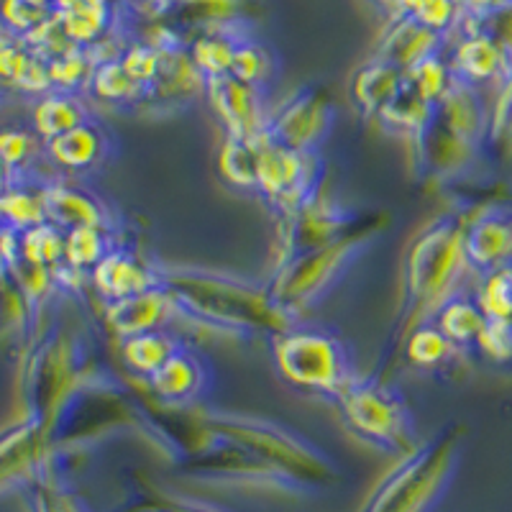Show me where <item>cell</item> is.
I'll list each match as a JSON object with an SVG mask.
<instances>
[{
	"instance_id": "obj_1",
	"label": "cell",
	"mask_w": 512,
	"mask_h": 512,
	"mask_svg": "<svg viewBox=\"0 0 512 512\" xmlns=\"http://www.w3.org/2000/svg\"><path fill=\"white\" fill-rule=\"evenodd\" d=\"M162 287L175 297L180 315L198 326L228 336H280L300 323L295 313L282 308L269 285L246 280L233 272L185 264H159Z\"/></svg>"
},
{
	"instance_id": "obj_2",
	"label": "cell",
	"mask_w": 512,
	"mask_h": 512,
	"mask_svg": "<svg viewBox=\"0 0 512 512\" xmlns=\"http://www.w3.org/2000/svg\"><path fill=\"white\" fill-rule=\"evenodd\" d=\"M200 420L205 428L244 448L246 454L262 464L272 466L274 472H280L303 492L338 479V466L331 454L277 420L246 413H223V410H205L200 413Z\"/></svg>"
},
{
	"instance_id": "obj_3",
	"label": "cell",
	"mask_w": 512,
	"mask_h": 512,
	"mask_svg": "<svg viewBox=\"0 0 512 512\" xmlns=\"http://www.w3.org/2000/svg\"><path fill=\"white\" fill-rule=\"evenodd\" d=\"M466 226L456 213H443L415 236L405 259V313L402 323L413 331L433 320L448 297L456 295L464 269Z\"/></svg>"
},
{
	"instance_id": "obj_4",
	"label": "cell",
	"mask_w": 512,
	"mask_h": 512,
	"mask_svg": "<svg viewBox=\"0 0 512 512\" xmlns=\"http://www.w3.org/2000/svg\"><path fill=\"white\" fill-rule=\"evenodd\" d=\"M93 382V369L80 338L64 328H54L41 338L26 359V418L44 425L52 436L59 418Z\"/></svg>"
},
{
	"instance_id": "obj_5",
	"label": "cell",
	"mask_w": 512,
	"mask_h": 512,
	"mask_svg": "<svg viewBox=\"0 0 512 512\" xmlns=\"http://www.w3.org/2000/svg\"><path fill=\"white\" fill-rule=\"evenodd\" d=\"M387 223L390 218L384 213H372L359 228L341 239L280 264L269 280L272 297L282 308L300 318V313L318 305L320 300H326L328 292L344 280L346 272L359 262L361 254L369 249V244L377 239Z\"/></svg>"
},
{
	"instance_id": "obj_6",
	"label": "cell",
	"mask_w": 512,
	"mask_h": 512,
	"mask_svg": "<svg viewBox=\"0 0 512 512\" xmlns=\"http://www.w3.org/2000/svg\"><path fill=\"white\" fill-rule=\"evenodd\" d=\"M459 446V428L446 425L433 441L402 454L361 512H431L454 477Z\"/></svg>"
},
{
	"instance_id": "obj_7",
	"label": "cell",
	"mask_w": 512,
	"mask_h": 512,
	"mask_svg": "<svg viewBox=\"0 0 512 512\" xmlns=\"http://www.w3.org/2000/svg\"><path fill=\"white\" fill-rule=\"evenodd\" d=\"M274 367L292 387L336 400L356 379L346 344L326 328L292 326L272 338Z\"/></svg>"
},
{
	"instance_id": "obj_8",
	"label": "cell",
	"mask_w": 512,
	"mask_h": 512,
	"mask_svg": "<svg viewBox=\"0 0 512 512\" xmlns=\"http://www.w3.org/2000/svg\"><path fill=\"white\" fill-rule=\"evenodd\" d=\"M333 402L359 441L387 454H408L415 448L413 410L392 384L377 377H356Z\"/></svg>"
},
{
	"instance_id": "obj_9",
	"label": "cell",
	"mask_w": 512,
	"mask_h": 512,
	"mask_svg": "<svg viewBox=\"0 0 512 512\" xmlns=\"http://www.w3.org/2000/svg\"><path fill=\"white\" fill-rule=\"evenodd\" d=\"M323 177L326 162L320 152H292L267 139L259 162L256 192L280 213V218H285L318 198Z\"/></svg>"
},
{
	"instance_id": "obj_10",
	"label": "cell",
	"mask_w": 512,
	"mask_h": 512,
	"mask_svg": "<svg viewBox=\"0 0 512 512\" xmlns=\"http://www.w3.org/2000/svg\"><path fill=\"white\" fill-rule=\"evenodd\" d=\"M336 123V105L318 85H303L269 113L267 139L292 152H320Z\"/></svg>"
},
{
	"instance_id": "obj_11",
	"label": "cell",
	"mask_w": 512,
	"mask_h": 512,
	"mask_svg": "<svg viewBox=\"0 0 512 512\" xmlns=\"http://www.w3.org/2000/svg\"><path fill=\"white\" fill-rule=\"evenodd\" d=\"M372 213L367 210H354L346 205L336 203L333 198H326L320 192L313 203L300 208L292 216L280 218V254H277V267L295 256H303L308 251L320 249L341 239L361 223L367 221Z\"/></svg>"
},
{
	"instance_id": "obj_12",
	"label": "cell",
	"mask_w": 512,
	"mask_h": 512,
	"mask_svg": "<svg viewBox=\"0 0 512 512\" xmlns=\"http://www.w3.org/2000/svg\"><path fill=\"white\" fill-rule=\"evenodd\" d=\"M205 95L210 108L226 126L228 136H244V139L267 136L272 111L267 108L262 88H254L239 77L223 75L205 82Z\"/></svg>"
},
{
	"instance_id": "obj_13",
	"label": "cell",
	"mask_w": 512,
	"mask_h": 512,
	"mask_svg": "<svg viewBox=\"0 0 512 512\" xmlns=\"http://www.w3.org/2000/svg\"><path fill=\"white\" fill-rule=\"evenodd\" d=\"M144 384L159 405L182 410L208 395L210 384H213V369L198 351L182 344V349Z\"/></svg>"
},
{
	"instance_id": "obj_14",
	"label": "cell",
	"mask_w": 512,
	"mask_h": 512,
	"mask_svg": "<svg viewBox=\"0 0 512 512\" xmlns=\"http://www.w3.org/2000/svg\"><path fill=\"white\" fill-rule=\"evenodd\" d=\"M90 280H93V287L103 305L118 303V300L141 295V292L162 285L159 264L146 262L144 256L131 249H123V246H113L111 254L93 269Z\"/></svg>"
},
{
	"instance_id": "obj_15",
	"label": "cell",
	"mask_w": 512,
	"mask_h": 512,
	"mask_svg": "<svg viewBox=\"0 0 512 512\" xmlns=\"http://www.w3.org/2000/svg\"><path fill=\"white\" fill-rule=\"evenodd\" d=\"M105 323L118 338L139 336V333L162 331L169 326V320L180 315L175 297L169 295L162 285L146 290L141 295L126 297L118 303L103 305Z\"/></svg>"
},
{
	"instance_id": "obj_16",
	"label": "cell",
	"mask_w": 512,
	"mask_h": 512,
	"mask_svg": "<svg viewBox=\"0 0 512 512\" xmlns=\"http://www.w3.org/2000/svg\"><path fill=\"white\" fill-rule=\"evenodd\" d=\"M469 269L495 274L512 264V218L500 210H487L466 228L464 236Z\"/></svg>"
},
{
	"instance_id": "obj_17",
	"label": "cell",
	"mask_w": 512,
	"mask_h": 512,
	"mask_svg": "<svg viewBox=\"0 0 512 512\" xmlns=\"http://www.w3.org/2000/svg\"><path fill=\"white\" fill-rule=\"evenodd\" d=\"M443 44H446V36L431 31L413 16H395L379 39L374 59H382L397 70L410 72L423 59L441 54Z\"/></svg>"
},
{
	"instance_id": "obj_18",
	"label": "cell",
	"mask_w": 512,
	"mask_h": 512,
	"mask_svg": "<svg viewBox=\"0 0 512 512\" xmlns=\"http://www.w3.org/2000/svg\"><path fill=\"white\" fill-rule=\"evenodd\" d=\"M44 203H47V221L67 233L77 228H111V213L105 210L103 200L85 187L52 180L44 190Z\"/></svg>"
},
{
	"instance_id": "obj_19",
	"label": "cell",
	"mask_w": 512,
	"mask_h": 512,
	"mask_svg": "<svg viewBox=\"0 0 512 512\" xmlns=\"http://www.w3.org/2000/svg\"><path fill=\"white\" fill-rule=\"evenodd\" d=\"M410 141H413L415 169L428 177H456V172L466 169L477 152L474 146L456 139L436 116Z\"/></svg>"
},
{
	"instance_id": "obj_20",
	"label": "cell",
	"mask_w": 512,
	"mask_h": 512,
	"mask_svg": "<svg viewBox=\"0 0 512 512\" xmlns=\"http://www.w3.org/2000/svg\"><path fill=\"white\" fill-rule=\"evenodd\" d=\"M446 59L456 80L479 88L505 70V47L487 31H464Z\"/></svg>"
},
{
	"instance_id": "obj_21",
	"label": "cell",
	"mask_w": 512,
	"mask_h": 512,
	"mask_svg": "<svg viewBox=\"0 0 512 512\" xmlns=\"http://www.w3.org/2000/svg\"><path fill=\"white\" fill-rule=\"evenodd\" d=\"M436 118L456 139L474 146V149L482 144L484 136L489 134V126H492V118H489L487 108H484L479 90L459 80H454L451 90L436 105Z\"/></svg>"
},
{
	"instance_id": "obj_22",
	"label": "cell",
	"mask_w": 512,
	"mask_h": 512,
	"mask_svg": "<svg viewBox=\"0 0 512 512\" xmlns=\"http://www.w3.org/2000/svg\"><path fill=\"white\" fill-rule=\"evenodd\" d=\"M108 152H111V136L93 118L47 144L52 162L67 172H90L105 162Z\"/></svg>"
},
{
	"instance_id": "obj_23",
	"label": "cell",
	"mask_w": 512,
	"mask_h": 512,
	"mask_svg": "<svg viewBox=\"0 0 512 512\" xmlns=\"http://www.w3.org/2000/svg\"><path fill=\"white\" fill-rule=\"evenodd\" d=\"M54 18L77 47H95L113 34V3L108 0H57Z\"/></svg>"
},
{
	"instance_id": "obj_24",
	"label": "cell",
	"mask_w": 512,
	"mask_h": 512,
	"mask_svg": "<svg viewBox=\"0 0 512 512\" xmlns=\"http://www.w3.org/2000/svg\"><path fill=\"white\" fill-rule=\"evenodd\" d=\"M402 85H405V72L372 57L356 70L354 80H351V98L364 116L377 118L400 93Z\"/></svg>"
},
{
	"instance_id": "obj_25",
	"label": "cell",
	"mask_w": 512,
	"mask_h": 512,
	"mask_svg": "<svg viewBox=\"0 0 512 512\" xmlns=\"http://www.w3.org/2000/svg\"><path fill=\"white\" fill-rule=\"evenodd\" d=\"M0 67L8 85L24 90V93L47 95L52 93V75H49V62L34 52L26 44V39L13 36L6 31L3 52H0Z\"/></svg>"
},
{
	"instance_id": "obj_26",
	"label": "cell",
	"mask_w": 512,
	"mask_h": 512,
	"mask_svg": "<svg viewBox=\"0 0 512 512\" xmlns=\"http://www.w3.org/2000/svg\"><path fill=\"white\" fill-rule=\"evenodd\" d=\"M244 36L246 31H241L239 26L203 29L187 44V57L205 82L213 80V77L231 75L233 54H236V47Z\"/></svg>"
},
{
	"instance_id": "obj_27",
	"label": "cell",
	"mask_w": 512,
	"mask_h": 512,
	"mask_svg": "<svg viewBox=\"0 0 512 512\" xmlns=\"http://www.w3.org/2000/svg\"><path fill=\"white\" fill-rule=\"evenodd\" d=\"M44 190H47V182H31L29 172L6 175V190H3V200H0L6 228L26 231V228L47 221Z\"/></svg>"
},
{
	"instance_id": "obj_28",
	"label": "cell",
	"mask_w": 512,
	"mask_h": 512,
	"mask_svg": "<svg viewBox=\"0 0 512 512\" xmlns=\"http://www.w3.org/2000/svg\"><path fill=\"white\" fill-rule=\"evenodd\" d=\"M182 349V341L172 331L139 333V336L121 338V359L123 367L139 379H149L167 364L177 351Z\"/></svg>"
},
{
	"instance_id": "obj_29",
	"label": "cell",
	"mask_w": 512,
	"mask_h": 512,
	"mask_svg": "<svg viewBox=\"0 0 512 512\" xmlns=\"http://www.w3.org/2000/svg\"><path fill=\"white\" fill-rule=\"evenodd\" d=\"M90 118L93 116L85 108V103L72 93L52 90V93L41 95L34 105V131L44 144L59 139V136H64L72 128L82 126Z\"/></svg>"
},
{
	"instance_id": "obj_30",
	"label": "cell",
	"mask_w": 512,
	"mask_h": 512,
	"mask_svg": "<svg viewBox=\"0 0 512 512\" xmlns=\"http://www.w3.org/2000/svg\"><path fill=\"white\" fill-rule=\"evenodd\" d=\"M267 136L259 139H244V136H226L223 149L218 154V169L228 185L239 190L256 192V177H259V162H262Z\"/></svg>"
},
{
	"instance_id": "obj_31",
	"label": "cell",
	"mask_w": 512,
	"mask_h": 512,
	"mask_svg": "<svg viewBox=\"0 0 512 512\" xmlns=\"http://www.w3.org/2000/svg\"><path fill=\"white\" fill-rule=\"evenodd\" d=\"M433 116H436V103H428L423 95L415 93V88L408 82V77H405V85L400 88V93H397L395 98L390 100V105L379 113L377 121L382 123L387 131H392V134H402L415 139V136L433 121Z\"/></svg>"
},
{
	"instance_id": "obj_32",
	"label": "cell",
	"mask_w": 512,
	"mask_h": 512,
	"mask_svg": "<svg viewBox=\"0 0 512 512\" xmlns=\"http://www.w3.org/2000/svg\"><path fill=\"white\" fill-rule=\"evenodd\" d=\"M433 323L441 328L443 336H446L454 346H469L477 344L479 336H482L487 315L482 313L477 300L464 295H454L448 297L446 303L438 308V313L433 315Z\"/></svg>"
},
{
	"instance_id": "obj_33",
	"label": "cell",
	"mask_w": 512,
	"mask_h": 512,
	"mask_svg": "<svg viewBox=\"0 0 512 512\" xmlns=\"http://www.w3.org/2000/svg\"><path fill=\"white\" fill-rule=\"evenodd\" d=\"M277 72H280V59L272 52V47L246 34L239 41L236 54H233L231 75L249 82L254 88L267 90L274 82V77H277Z\"/></svg>"
},
{
	"instance_id": "obj_34",
	"label": "cell",
	"mask_w": 512,
	"mask_h": 512,
	"mask_svg": "<svg viewBox=\"0 0 512 512\" xmlns=\"http://www.w3.org/2000/svg\"><path fill=\"white\" fill-rule=\"evenodd\" d=\"M21 239V259L39 267L57 269L64 264V251H67V231L54 226L52 221H44L39 226H31L26 231H18Z\"/></svg>"
},
{
	"instance_id": "obj_35",
	"label": "cell",
	"mask_w": 512,
	"mask_h": 512,
	"mask_svg": "<svg viewBox=\"0 0 512 512\" xmlns=\"http://www.w3.org/2000/svg\"><path fill=\"white\" fill-rule=\"evenodd\" d=\"M88 93L105 105H126L144 100V90L123 70L121 59H108L95 67Z\"/></svg>"
},
{
	"instance_id": "obj_36",
	"label": "cell",
	"mask_w": 512,
	"mask_h": 512,
	"mask_svg": "<svg viewBox=\"0 0 512 512\" xmlns=\"http://www.w3.org/2000/svg\"><path fill=\"white\" fill-rule=\"evenodd\" d=\"M111 228H77L67 233V251L64 264L82 274H93V269L111 254L113 236Z\"/></svg>"
},
{
	"instance_id": "obj_37",
	"label": "cell",
	"mask_w": 512,
	"mask_h": 512,
	"mask_svg": "<svg viewBox=\"0 0 512 512\" xmlns=\"http://www.w3.org/2000/svg\"><path fill=\"white\" fill-rule=\"evenodd\" d=\"M98 67L95 54L88 47H75L62 57L49 62V75H52V88L59 93L77 95L80 90L90 88L93 72Z\"/></svg>"
},
{
	"instance_id": "obj_38",
	"label": "cell",
	"mask_w": 512,
	"mask_h": 512,
	"mask_svg": "<svg viewBox=\"0 0 512 512\" xmlns=\"http://www.w3.org/2000/svg\"><path fill=\"white\" fill-rule=\"evenodd\" d=\"M456 346L448 341L441 333V328L428 320V323H420L405 338V354H408V361H413L415 367L420 369H431L443 364L448 356L454 354Z\"/></svg>"
},
{
	"instance_id": "obj_39",
	"label": "cell",
	"mask_w": 512,
	"mask_h": 512,
	"mask_svg": "<svg viewBox=\"0 0 512 512\" xmlns=\"http://www.w3.org/2000/svg\"><path fill=\"white\" fill-rule=\"evenodd\" d=\"M408 82L415 88V93L423 95L428 103H441L443 95L451 90L454 85V72L448 67V59L441 54H433V57L423 59L420 64H415L413 70L405 72Z\"/></svg>"
},
{
	"instance_id": "obj_40",
	"label": "cell",
	"mask_w": 512,
	"mask_h": 512,
	"mask_svg": "<svg viewBox=\"0 0 512 512\" xmlns=\"http://www.w3.org/2000/svg\"><path fill=\"white\" fill-rule=\"evenodd\" d=\"M29 487L34 512H90L82 497L75 495L67 484L59 482L54 474H41Z\"/></svg>"
},
{
	"instance_id": "obj_41",
	"label": "cell",
	"mask_w": 512,
	"mask_h": 512,
	"mask_svg": "<svg viewBox=\"0 0 512 512\" xmlns=\"http://www.w3.org/2000/svg\"><path fill=\"white\" fill-rule=\"evenodd\" d=\"M118 59H121L123 70L131 75V80H134L146 95V90L152 88L154 80L159 77V70H162V54H159L149 41L141 39L128 41L126 49H123Z\"/></svg>"
},
{
	"instance_id": "obj_42",
	"label": "cell",
	"mask_w": 512,
	"mask_h": 512,
	"mask_svg": "<svg viewBox=\"0 0 512 512\" xmlns=\"http://www.w3.org/2000/svg\"><path fill=\"white\" fill-rule=\"evenodd\" d=\"M3 326H6V336H21V333L31 331V323L36 318V305L31 303L24 290L3 272Z\"/></svg>"
},
{
	"instance_id": "obj_43",
	"label": "cell",
	"mask_w": 512,
	"mask_h": 512,
	"mask_svg": "<svg viewBox=\"0 0 512 512\" xmlns=\"http://www.w3.org/2000/svg\"><path fill=\"white\" fill-rule=\"evenodd\" d=\"M477 303L489 320H512V269L487 274Z\"/></svg>"
},
{
	"instance_id": "obj_44",
	"label": "cell",
	"mask_w": 512,
	"mask_h": 512,
	"mask_svg": "<svg viewBox=\"0 0 512 512\" xmlns=\"http://www.w3.org/2000/svg\"><path fill=\"white\" fill-rule=\"evenodd\" d=\"M6 16V31L13 36H29L31 31L39 29L41 24H47L49 18L54 16L52 8H41L31 0H6L3 8Z\"/></svg>"
},
{
	"instance_id": "obj_45",
	"label": "cell",
	"mask_w": 512,
	"mask_h": 512,
	"mask_svg": "<svg viewBox=\"0 0 512 512\" xmlns=\"http://www.w3.org/2000/svg\"><path fill=\"white\" fill-rule=\"evenodd\" d=\"M0 154H3V164H6V175L29 172V162L36 157V139L26 131L11 128L0 141Z\"/></svg>"
},
{
	"instance_id": "obj_46",
	"label": "cell",
	"mask_w": 512,
	"mask_h": 512,
	"mask_svg": "<svg viewBox=\"0 0 512 512\" xmlns=\"http://www.w3.org/2000/svg\"><path fill=\"white\" fill-rule=\"evenodd\" d=\"M487 354L510 356L512 354V320H489L477 341Z\"/></svg>"
},
{
	"instance_id": "obj_47",
	"label": "cell",
	"mask_w": 512,
	"mask_h": 512,
	"mask_svg": "<svg viewBox=\"0 0 512 512\" xmlns=\"http://www.w3.org/2000/svg\"><path fill=\"white\" fill-rule=\"evenodd\" d=\"M461 13L474 21H484V18L500 16V13L510 11L512 0H459Z\"/></svg>"
},
{
	"instance_id": "obj_48",
	"label": "cell",
	"mask_w": 512,
	"mask_h": 512,
	"mask_svg": "<svg viewBox=\"0 0 512 512\" xmlns=\"http://www.w3.org/2000/svg\"><path fill=\"white\" fill-rule=\"evenodd\" d=\"M159 512H228L218 505H210L203 500H187V497H175V500L164 502Z\"/></svg>"
},
{
	"instance_id": "obj_49",
	"label": "cell",
	"mask_w": 512,
	"mask_h": 512,
	"mask_svg": "<svg viewBox=\"0 0 512 512\" xmlns=\"http://www.w3.org/2000/svg\"><path fill=\"white\" fill-rule=\"evenodd\" d=\"M431 0H397V16H418Z\"/></svg>"
},
{
	"instance_id": "obj_50",
	"label": "cell",
	"mask_w": 512,
	"mask_h": 512,
	"mask_svg": "<svg viewBox=\"0 0 512 512\" xmlns=\"http://www.w3.org/2000/svg\"><path fill=\"white\" fill-rule=\"evenodd\" d=\"M374 6L382 8L384 13H390V18L397 16V0H372Z\"/></svg>"
}]
</instances>
